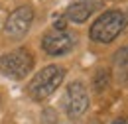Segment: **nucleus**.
<instances>
[{"label":"nucleus","mask_w":128,"mask_h":124,"mask_svg":"<svg viewBox=\"0 0 128 124\" xmlns=\"http://www.w3.org/2000/svg\"><path fill=\"white\" fill-rule=\"evenodd\" d=\"M73 47H75V38L71 34H67L65 30L63 32L53 30L49 34H46L44 40H42V49L48 55H55V57L69 53Z\"/></svg>","instance_id":"obj_6"},{"label":"nucleus","mask_w":128,"mask_h":124,"mask_svg":"<svg viewBox=\"0 0 128 124\" xmlns=\"http://www.w3.org/2000/svg\"><path fill=\"white\" fill-rule=\"evenodd\" d=\"M65 79V69L61 65H48L40 73H36L34 79L28 85V94L36 102H42L49 98L51 94L59 89V85Z\"/></svg>","instance_id":"obj_1"},{"label":"nucleus","mask_w":128,"mask_h":124,"mask_svg":"<svg viewBox=\"0 0 128 124\" xmlns=\"http://www.w3.org/2000/svg\"><path fill=\"white\" fill-rule=\"evenodd\" d=\"M110 124H128V120L126 118H116V120H112Z\"/></svg>","instance_id":"obj_9"},{"label":"nucleus","mask_w":128,"mask_h":124,"mask_svg":"<svg viewBox=\"0 0 128 124\" xmlns=\"http://www.w3.org/2000/svg\"><path fill=\"white\" fill-rule=\"evenodd\" d=\"M98 4H100L98 0H75V2L67 8L65 16H67L71 22L83 24V22H87V20H89V16L96 10V6H98Z\"/></svg>","instance_id":"obj_7"},{"label":"nucleus","mask_w":128,"mask_h":124,"mask_svg":"<svg viewBox=\"0 0 128 124\" xmlns=\"http://www.w3.org/2000/svg\"><path fill=\"white\" fill-rule=\"evenodd\" d=\"M89 108V93L81 81H73L65 93V110L69 118H79Z\"/></svg>","instance_id":"obj_4"},{"label":"nucleus","mask_w":128,"mask_h":124,"mask_svg":"<svg viewBox=\"0 0 128 124\" xmlns=\"http://www.w3.org/2000/svg\"><path fill=\"white\" fill-rule=\"evenodd\" d=\"M108 83H110V73H108V71H96L95 81H93L96 93H102V91L108 87Z\"/></svg>","instance_id":"obj_8"},{"label":"nucleus","mask_w":128,"mask_h":124,"mask_svg":"<svg viewBox=\"0 0 128 124\" xmlns=\"http://www.w3.org/2000/svg\"><path fill=\"white\" fill-rule=\"evenodd\" d=\"M34 69V55L28 49H12L0 55V73L8 79L22 81Z\"/></svg>","instance_id":"obj_3"},{"label":"nucleus","mask_w":128,"mask_h":124,"mask_svg":"<svg viewBox=\"0 0 128 124\" xmlns=\"http://www.w3.org/2000/svg\"><path fill=\"white\" fill-rule=\"evenodd\" d=\"M34 22V8L32 6H20L14 12H10L4 22V32L10 38H24Z\"/></svg>","instance_id":"obj_5"},{"label":"nucleus","mask_w":128,"mask_h":124,"mask_svg":"<svg viewBox=\"0 0 128 124\" xmlns=\"http://www.w3.org/2000/svg\"><path fill=\"white\" fill-rule=\"evenodd\" d=\"M126 28V16L120 10H106L95 20L89 36L96 44H110L112 40Z\"/></svg>","instance_id":"obj_2"}]
</instances>
